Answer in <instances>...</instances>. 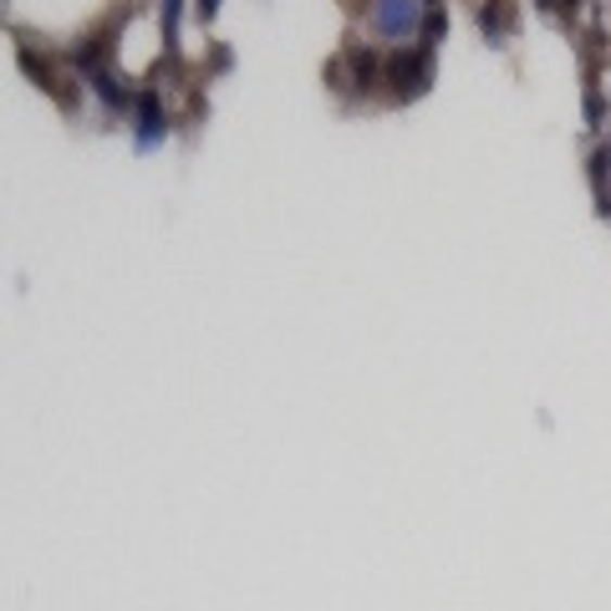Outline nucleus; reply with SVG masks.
Here are the masks:
<instances>
[{"instance_id":"f03ea898","label":"nucleus","mask_w":611,"mask_h":611,"mask_svg":"<svg viewBox=\"0 0 611 611\" xmlns=\"http://www.w3.org/2000/svg\"><path fill=\"white\" fill-rule=\"evenodd\" d=\"M372 26H378L382 36L423 31V21H418V0H378V5H372Z\"/></svg>"},{"instance_id":"0eeeda50","label":"nucleus","mask_w":611,"mask_h":611,"mask_svg":"<svg viewBox=\"0 0 611 611\" xmlns=\"http://www.w3.org/2000/svg\"><path fill=\"white\" fill-rule=\"evenodd\" d=\"M480 26H484V31H489V36H495V41H499V36L510 31V16H505V11H484V16H480Z\"/></svg>"},{"instance_id":"7ed1b4c3","label":"nucleus","mask_w":611,"mask_h":611,"mask_svg":"<svg viewBox=\"0 0 611 611\" xmlns=\"http://www.w3.org/2000/svg\"><path fill=\"white\" fill-rule=\"evenodd\" d=\"M164 138H168V113L158 107L153 92H143V98H138V128H132V143L149 153V149H158Z\"/></svg>"},{"instance_id":"39448f33","label":"nucleus","mask_w":611,"mask_h":611,"mask_svg":"<svg viewBox=\"0 0 611 611\" xmlns=\"http://www.w3.org/2000/svg\"><path fill=\"white\" fill-rule=\"evenodd\" d=\"M92 92H98V98L107 102V107H123V102H128V87L117 82L107 66H102V72H92Z\"/></svg>"},{"instance_id":"423d86ee","label":"nucleus","mask_w":611,"mask_h":611,"mask_svg":"<svg viewBox=\"0 0 611 611\" xmlns=\"http://www.w3.org/2000/svg\"><path fill=\"white\" fill-rule=\"evenodd\" d=\"M179 0H164V36H168V47H179Z\"/></svg>"},{"instance_id":"f257e3e1","label":"nucleus","mask_w":611,"mask_h":611,"mask_svg":"<svg viewBox=\"0 0 611 611\" xmlns=\"http://www.w3.org/2000/svg\"><path fill=\"white\" fill-rule=\"evenodd\" d=\"M433 82V47H418V51H397L393 56V92L403 102L408 98H423Z\"/></svg>"},{"instance_id":"6e6552de","label":"nucleus","mask_w":611,"mask_h":611,"mask_svg":"<svg viewBox=\"0 0 611 611\" xmlns=\"http://www.w3.org/2000/svg\"><path fill=\"white\" fill-rule=\"evenodd\" d=\"M438 36H444V11H429L423 16V47H433Z\"/></svg>"},{"instance_id":"20e7f679","label":"nucleus","mask_w":611,"mask_h":611,"mask_svg":"<svg viewBox=\"0 0 611 611\" xmlns=\"http://www.w3.org/2000/svg\"><path fill=\"white\" fill-rule=\"evenodd\" d=\"M347 62L357 66V87H362V92H372V87H378V77H382V62H378V56H372L367 47H352Z\"/></svg>"},{"instance_id":"1a4fd4ad","label":"nucleus","mask_w":611,"mask_h":611,"mask_svg":"<svg viewBox=\"0 0 611 611\" xmlns=\"http://www.w3.org/2000/svg\"><path fill=\"white\" fill-rule=\"evenodd\" d=\"M215 11H219V0H199V16H204V21L215 16Z\"/></svg>"},{"instance_id":"9d476101","label":"nucleus","mask_w":611,"mask_h":611,"mask_svg":"<svg viewBox=\"0 0 611 611\" xmlns=\"http://www.w3.org/2000/svg\"><path fill=\"white\" fill-rule=\"evenodd\" d=\"M540 5H550V11H556V5H561V11H571V5H576V0H540Z\"/></svg>"}]
</instances>
